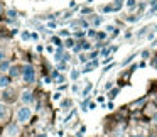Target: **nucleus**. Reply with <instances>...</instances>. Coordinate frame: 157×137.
Returning <instances> with one entry per match:
<instances>
[{"label":"nucleus","mask_w":157,"mask_h":137,"mask_svg":"<svg viewBox=\"0 0 157 137\" xmlns=\"http://www.w3.org/2000/svg\"><path fill=\"white\" fill-rule=\"evenodd\" d=\"M15 117H17V122L19 123H27L29 120L32 119V108L29 105H22L21 108L17 110Z\"/></svg>","instance_id":"f257e3e1"},{"label":"nucleus","mask_w":157,"mask_h":137,"mask_svg":"<svg viewBox=\"0 0 157 137\" xmlns=\"http://www.w3.org/2000/svg\"><path fill=\"white\" fill-rule=\"evenodd\" d=\"M22 80H24L25 83H34L36 81V69L32 68L31 65L24 66V69H22Z\"/></svg>","instance_id":"f03ea898"},{"label":"nucleus","mask_w":157,"mask_h":137,"mask_svg":"<svg viewBox=\"0 0 157 137\" xmlns=\"http://www.w3.org/2000/svg\"><path fill=\"white\" fill-rule=\"evenodd\" d=\"M19 132H21V129H19L17 123H10V125H7V129H5V137H17Z\"/></svg>","instance_id":"7ed1b4c3"},{"label":"nucleus","mask_w":157,"mask_h":137,"mask_svg":"<svg viewBox=\"0 0 157 137\" xmlns=\"http://www.w3.org/2000/svg\"><path fill=\"white\" fill-rule=\"evenodd\" d=\"M7 117H9V107L0 102V122L7 120Z\"/></svg>","instance_id":"20e7f679"},{"label":"nucleus","mask_w":157,"mask_h":137,"mask_svg":"<svg viewBox=\"0 0 157 137\" xmlns=\"http://www.w3.org/2000/svg\"><path fill=\"white\" fill-rule=\"evenodd\" d=\"M21 102L24 103V105H29V103L32 102V93L29 92V90H27V92H22V95H21Z\"/></svg>","instance_id":"39448f33"},{"label":"nucleus","mask_w":157,"mask_h":137,"mask_svg":"<svg viewBox=\"0 0 157 137\" xmlns=\"http://www.w3.org/2000/svg\"><path fill=\"white\" fill-rule=\"evenodd\" d=\"M10 81H12L10 76H0V88H7L10 85Z\"/></svg>","instance_id":"423d86ee"},{"label":"nucleus","mask_w":157,"mask_h":137,"mask_svg":"<svg viewBox=\"0 0 157 137\" xmlns=\"http://www.w3.org/2000/svg\"><path fill=\"white\" fill-rule=\"evenodd\" d=\"M96 66H98V61H93V63H88V65H86V68L83 69V73H88V71H91V69H95Z\"/></svg>","instance_id":"0eeeda50"},{"label":"nucleus","mask_w":157,"mask_h":137,"mask_svg":"<svg viewBox=\"0 0 157 137\" xmlns=\"http://www.w3.org/2000/svg\"><path fill=\"white\" fill-rule=\"evenodd\" d=\"M7 69H10L9 61H0V71H7Z\"/></svg>","instance_id":"6e6552de"},{"label":"nucleus","mask_w":157,"mask_h":137,"mask_svg":"<svg viewBox=\"0 0 157 137\" xmlns=\"http://www.w3.org/2000/svg\"><path fill=\"white\" fill-rule=\"evenodd\" d=\"M61 59H63V49H58V51L54 53V61L59 63Z\"/></svg>","instance_id":"1a4fd4ad"},{"label":"nucleus","mask_w":157,"mask_h":137,"mask_svg":"<svg viewBox=\"0 0 157 137\" xmlns=\"http://www.w3.org/2000/svg\"><path fill=\"white\" fill-rule=\"evenodd\" d=\"M7 17L9 19H15V17H17V12H15L14 9H10V10L7 12Z\"/></svg>","instance_id":"9d476101"},{"label":"nucleus","mask_w":157,"mask_h":137,"mask_svg":"<svg viewBox=\"0 0 157 137\" xmlns=\"http://www.w3.org/2000/svg\"><path fill=\"white\" fill-rule=\"evenodd\" d=\"M46 27H49V29H56V27H58V22H56V21H49L48 24H46Z\"/></svg>","instance_id":"9b49d317"},{"label":"nucleus","mask_w":157,"mask_h":137,"mask_svg":"<svg viewBox=\"0 0 157 137\" xmlns=\"http://www.w3.org/2000/svg\"><path fill=\"white\" fill-rule=\"evenodd\" d=\"M103 22V19L101 17H95V21H93V27H98L100 24Z\"/></svg>","instance_id":"f8f14e48"},{"label":"nucleus","mask_w":157,"mask_h":137,"mask_svg":"<svg viewBox=\"0 0 157 137\" xmlns=\"http://www.w3.org/2000/svg\"><path fill=\"white\" fill-rule=\"evenodd\" d=\"M137 5V0H127V7L128 9H133Z\"/></svg>","instance_id":"ddd939ff"},{"label":"nucleus","mask_w":157,"mask_h":137,"mask_svg":"<svg viewBox=\"0 0 157 137\" xmlns=\"http://www.w3.org/2000/svg\"><path fill=\"white\" fill-rule=\"evenodd\" d=\"M64 46L66 48H73V46H75V39H66Z\"/></svg>","instance_id":"4468645a"},{"label":"nucleus","mask_w":157,"mask_h":137,"mask_svg":"<svg viewBox=\"0 0 157 137\" xmlns=\"http://www.w3.org/2000/svg\"><path fill=\"white\" fill-rule=\"evenodd\" d=\"M21 37L24 39V41H27V39H31V34H29L27 31H24V32H22V34H21Z\"/></svg>","instance_id":"2eb2a0df"},{"label":"nucleus","mask_w":157,"mask_h":137,"mask_svg":"<svg viewBox=\"0 0 157 137\" xmlns=\"http://www.w3.org/2000/svg\"><path fill=\"white\" fill-rule=\"evenodd\" d=\"M117 93H118V88H113L112 92L108 93V96H110V98H115V96H117Z\"/></svg>","instance_id":"dca6fc26"},{"label":"nucleus","mask_w":157,"mask_h":137,"mask_svg":"<svg viewBox=\"0 0 157 137\" xmlns=\"http://www.w3.org/2000/svg\"><path fill=\"white\" fill-rule=\"evenodd\" d=\"M69 107H71V102H69V100H64V102H63V108L69 110Z\"/></svg>","instance_id":"f3484780"},{"label":"nucleus","mask_w":157,"mask_h":137,"mask_svg":"<svg viewBox=\"0 0 157 137\" xmlns=\"http://www.w3.org/2000/svg\"><path fill=\"white\" fill-rule=\"evenodd\" d=\"M78 76H79V71L73 69V71H71V78H73V80H78Z\"/></svg>","instance_id":"a211bd4d"},{"label":"nucleus","mask_w":157,"mask_h":137,"mask_svg":"<svg viewBox=\"0 0 157 137\" xmlns=\"http://www.w3.org/2000/svg\"><path fill=\"white\" fill-rule=\"evenodd\" d=\"M58 69H59V71H64V69H68V66H66L64 63H59V65H58Z\"/></svg>","instance_id":"6ab92c4d"},{"label":"nucleus","mask_w":157,"mask_h":137,"mask_svg":"<svg viewBox=\"0 0 157 137\" xmlns=\"http://www.w3.org/2000/svg\"><path fill=\"white\" fill-rule=\"evenodd\" d=\"M51 41H52V42H54V44H56V46H61V39H59V37H52V39H51Z\"/></svg>","instance_id":"aec40b11"},{"label":"nucleus","mask_w":157,"mask_h":137,"mask_svg":"<svg viewBox=\"0 0 157 137\" xmlns=\"http://www.w3.org/2000/svg\"><path fill=\"white\" fill-rule=\"evenodd\" d=\"M15 75H19V69L17 68H10V76H15Z\"/></svg>","instance_id":"412c9836"},{"label":"nucleus","mask_w":157,"mask_h":137,"mask_svg":"<svg viewBox=\"0 0 157 137\" xmlns=\"http://www.w3.org/2000/svg\"><path fill=\"white\" fill-rule=\"evenodd\" d=\"M79 61H81V63H86V61H88V58H86L85 54H79Z\"/></svg>","instance_id":"4be33fe9"},{"label":"nucleus","mask_w":157,"mask_h":137,"mask_svg":"<svg viewBox=\"0 0 157 137\" xmlns=\"http://www.w3.org/2000/svg\"><path fill=\"white\" fill-rule=\"evenodd\" d=\"M81 48H83V49H90V48H91V44H90V42H83Z\"/></svg>","instance_id":"5701e85b"},{"label":"nucleus","mask_w":157,"mask_h":137,"mask_svg":"<svg viewBox=\"0 0 157 137\" xmlns=\"http://www.w3.org/2000/svg\"><path fill=\"white\" fill-rule=\"evenodd\" d=\"M90 90H91V85H88V86H86V88H85V92H83V95H88V92H90Z\"/></svg>","instance_id":"b1692460"},{"label":"nucleus","mask_w":157,"mask_h":137,"mask_svg":"<svg viewBox=\"0 0 157 137\" xmlns=\"http://www.w3.org/2000/svg\"><path fill=\"white\" fill-rule=\"evenodd\" d=\"M4 59H5V53L0 49V61H4Z\"/></svg>","instance_id":"393cba45"},{"label":"nucleus","mask_w":157,"mask_h":137,"mask_svg":"<svg viewBox=\"0 0 157 137\" xmlns=\"http://www.w3.org/2000/svg\"><path fill=\"white\" fill-rule=\"evenodd\" d=\"M142 58H144V59L149 58V51H144V53H142Z\"/></svg>","instance_id":"a878e982"},{"label":"nucleus","mask_w":157,"mask_h":137,"mask_svg":"<svg viewBox=\"0 0 157 137\" xmlns=\"http://www.w3.org/2000/svg\"><path fill=\"white\" fill-rule=\"evenodd\" d=\"M112 86H113L112 83H106V85H105V90H112Z\"/></svg>","instance_id":"bb28decb"},{"label":"nucleus","mask_w":157,"mask_h":137,"mask_svg":"<svg viewBox=\"0 0 157 137\" xmlns=\"http://www.w3.org/2000/svg\"><path fill=\"white\" fill-rule=\"evenodd\" d=\"M113 31V25H106V32H112Z\"/></svg>","instance_id":"cd10ccee"},{"label":"nucleus","mask_w":157,"mask_h":137,"mask_svg":"<svg viewBox=\"0 0 157 137\" xmlns=\"http://www.w3.org/2000/svg\"><path fill=\"white\" fill-rule=\"evenodd\" d=\"M96 56H98V53H91V54H90V58H91V59H95Z\"/></svg>","instance_id":"c85d7f7f"},{"label":"nucleus","mask_w":157,"mask_h":137,"mask_svg":"<svg viewBox=\"0 0 157 137\" xmlns=\"http://www.w3.org/2000/svg\"><path fill=\"white\" fill-rule=\"evenodd\" d=\"M130 137H142L140 134H133V135H130Z\"/></svg>","instance_id":"c756f323"},{"label":"nucleus","mask_w":157,"mask_h":137,"mask_svg":"<svg viewBox=\"0 0 157 137\" xmlns=\"http://www.w3.org/2000/svg\"><path fill=\"white\" fill-rule=\"evenodd\" d=\"M37 137H46V135H44V134H41V135H37Z\"/></svg>","instance_id":"7c9ffc66"},{"label":"nucleus","mask_w":157,"mask_h":137,"mask_svg":"<svg viewBox=\"0 0 157 137\" xmlns=\"http://www.w3.org/2000/svg\"><path fill=\"white\" fill-rule=\"evenodd\" d=\"M155 68H157V61H155Z\"/></svg>","instance_id":"2f4dec72"},{"label":"nucleus","mask_w":157,"mask_h":137,"mask_svg":"<svg viewBox=\"0 0 157 137\" xmlns=\"http://www.w3.org/2000/svg\"><path fill=\"white\" fill-rule=\"evenodd\" d=\"M150 137H157V135H150Z\"/></svg>","instance_id":"473e14b6"},{"label":"nucleus","mask_w":157,"mask_h":137,"mask_svg":"<svg viewBox=\"0 0 157 137\" xmlns=\"http://www.w3.org/2000/svg\"><path fill=\"white\" fill-rule=\"evenodd\" d=\"M0 10H2V7H0Z\"/></svg>","instance_id":"72a5a7b5"}]
</instances>
